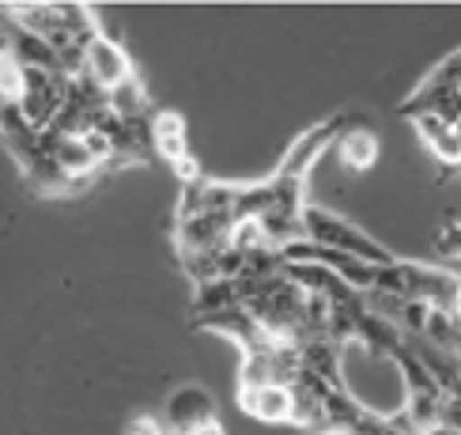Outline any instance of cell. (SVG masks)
<instances>
[{"instance_id": "obj_10", "label": "cell", "mask_w": 461, "mask_h": 435, "mask_svg": "<svg viewBox=\"0 0 461 435\" xmlns=\"http://www.w3.org/2000/svg\"><path fill=\"white\" fill-rule=\"evenodd\" d=\"M106 106H110V113H118V118H125V122H144V113H148V95H144V87L137 84V76H132V80H125L122 87L106 91Z\"/></svg>"}, {"instance_id": "obj_6", "label": "cell", "mask_w": 461, "mask_h": 435, "mask_svg": "<svg viewBox=\"0 0 461 435\" xmlns=\"http://www.w3.org/2000/svg\"><path fill=\"white\" fill-rule=\"evenodd\" d=\"M148 144L159 151V156L175 167L178 159L189 156V144H185V118L175 110H156L148 118Z\"/></svg>"}, {"instance_id": "obj_8", "label": "cell", "mask_w": 461, "mask_h": 435, "mask_svg": "<svg viewBox=\"0 0 461 435\" xmlns=\"http://www.w3.org/2000/svg\"><path fill=\"white\" fill-rule=\"evenodd\" d=\"M337 156L340 163L356 170V175H363V170H371L378 163V137H371L367 129H348V132H340L337 137Z\"/></svg>"}, {"instance_id": "obj_14", "label": "cell", "mask_w": 461, "mask_h": 435, "mask_svg": "<svg viewBox=\"0 0 461 435\" xmlns=\"http://www.w3.org/2000/svg\"><path fill=\"white\" fill-rule=\"evenodd\" d=\"M175 170H178V178H182V186H189V182H201V163H197L194 156H185V159H178V163H175Z\"/></svg>"}, {"instance_id": "obj_13", "label": "cell", "mask_w": 461, "mask_h": 435, "mask_svg": "<svg viewBox=\"0 0 461 435\" xmlns=\"http://www.w3.org/2000/svg\"><path fill=\"white\" fill-rule=\"evenodd\" d=\"M438 254L447 261H461V223H450L443 235H438Z\"/></svg>"}, {"instance_id": "obj_9", "label": "cell", "mask_w": 461, "mask_h": 435, "mask_svg": "<svg viewBox=\"0 0 461 435\" xmlns=\"http://www.w3.org/2000/svg\"><path fill=\"white\" fill-rule=\"evenodd\" d=\"M230 307H242L235 280H208V284H197V295H194V314H197V318L220 314V311H230Z\"/></svg>"}, {"instance_id": "obj_1", "label": "cell", "mask_w": 461, "mask_h": 435, "mask_svg": "<svg viewBox=\"0 0 461 435\" xmlns=\"http://www.w3.org/2000/svg\"><path fill=\"white\" fill-rule=\"evenodd\" d=\"M303 235L318 242V246H330V250H340L348 254L363 265H375V269H382V265H393L397 258L382 246L378 239H371L367 231H359L356 223H348L344 216L330 213V208H318V204H303Z\"/></svg>"}, {"instance_id": "obj_2", "label": "cell", "mask_w": 461, "mask_h": 435, "mask_svg": "<svg viewBox=\"0 0 461 435\" xmlns=\"http://www.w3.org/2000/svg\"><path fill=\"white\" fill-rule=\"evenodd\" d=\"M340 132H344V113H337V118H325V122L311 125L306 132H299V137L287 144L284 159L276 163L273 175H280V178H303L306 182V175L318 167V159L325 156V148L337 144Z\"/></svg>"}, {"instance_id": "obj_4", "label": "cell", "mask_w": 461, "mask_h": 435, "mask_svg": "<svg viewBox=\"0 0 461 435\" xmlns=\"http://www.w3.org/2000/svg\"><path fill=\"white\" fill-rule=\"evenodd\" d=\"M239 409L265 424H292L295 421V394H292V386H280V383L239 386Z\"/></svg>"}, {"instance_id": "obj_5", "label": "cell", "mask_w": 461, "mask_h": 435, "mask_svg": "<svg viewBox=\"0 0 461 435\" xmlns=\"http://www.w3.org/2000/svg\"><path fill=\"white\" fill-rule=\"evenodd\" d=\"M216 416V402L204 386H178L167 402V431L170 435H185L189 428H197Z\"/></svg>"}, {"instance_id": "obj_12", "label": "cell", "mask_w": 461, "mask_h": 435, "mask_svg": "<svg viewBox=\"0 0 461 435\" xmlns=\"http://www.w3.org/2000/svg\"><path fill=\"white\" fill-rule=\"evenodd\" d=\"M125 435H170L167 424L159 421V416H151V412H140V416H132Z\"/></svg>"}, {"instance_id": "obj_7", "label": "cell", "mask_w": 461, "mask_h": 435, "mask_svg": "<svg viewBox=\"0 0 461 435\" xmlns=\"http://www.w3.org/2000/svg\"><path fill=\"white\" fill-rule=\"evenodd\" d=\"M420 140H424L438 159H443L447 167H461V132L447 122H438L435 113H420V118H412Z\"/></svg>"}, {"instance_id": "obj_3", "label": "cell", "mask_w": 461, "mask_h": 435, "mask_svg": "<svg viewBox=\"0 0 461 435\" xmlns=\"http://www.w3.org/2000/svg\"><path fill=\"white\" fill-rule=\"evenodd\" d=\"M84 76L99 84L103 91H113V87H122L125 80L137 76V65H132V57L113 42L106 31H99L84 50Z\"/></svg>"}, {"instance_id": "obj_16", "label": "cell", "mask_w": 461, "mask_h": 435, "mask_svg": "<svg viewBox=\"0 0 461 435\" xmlns=\"http://www.w3.org/2000/svg\"><path fill=\"white\" fill-rule=\"evenodd\" d=\"M424 435H461V431H454V428H447V424H435V428H428Z\"/></svg>"}, {"instance_id": "obj_15", "label": "cell", "mask_w": 461, "mask_h": 435, "mask_svg": "<svg viewBox=\"0 0 461 435\" xmlns=\"http://www.w3.org/2000/svg\"><path fill=\"white\" fill-rule=\"evenodd\" d=\"M185 435H227V428L220 424V416H212V421H204V424H197V428H189Z\"/></svg>"}, {"instance_id": "obj_11", "label": "cell", "mask_w": 461, "mask_h": 435, "mask_svg": "<svg viewBox=\"0 0 461 435\" xmlns=\"http://www.w3.org/2000/svg\"><path fill=\"white\" fill-rule=\"evenodd\" d=\"M23 95V68L15 65L12 53H0V103L12 106Z\"/></svg>"}, {"instance_id": "obj_17", "label": "cell", "mask_w": 461, "mask_h": 435, "mask_svg": "<svg viewBox=\"0 0 461 435\" xmlns=\"http://www.w3.org/2000/svg\"><path fill=\"white\" fill-rule=\"evenodd\" d=\"M454 356H457V367H461V345H457V349H454Z\"/></svg>"}]
</instances>
